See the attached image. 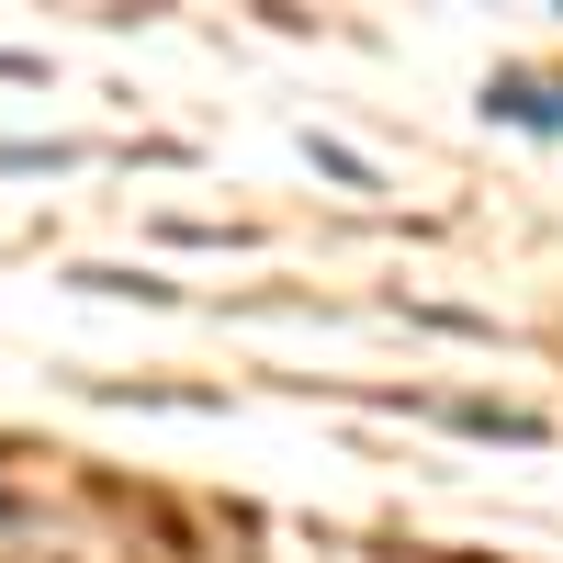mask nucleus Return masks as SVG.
Masks as SVG:
<instances>
[{
  "instance_id": "f257e3e1",
  "label": "nucleus",
  "mask_w": 563,
  "mask_h": 563,
  "mask_svg": "<svg viewBox=\"0 0 563 563\" xmlns=\"http://www.w3.org/2000/svg\"><path fill=\"white\" fill-rule=\"evenodd\" d=\"M485 102H496L507 124H541V135H563V90H552V79H519V68H507V79L485 90Z\"/></svg>"
}]
</instances>
